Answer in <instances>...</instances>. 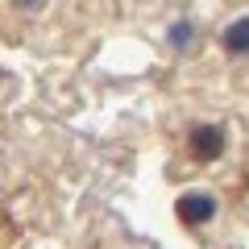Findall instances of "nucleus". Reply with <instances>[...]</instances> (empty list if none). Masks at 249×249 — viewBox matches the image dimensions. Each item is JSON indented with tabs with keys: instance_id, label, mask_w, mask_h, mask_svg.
Here are the masks:
<instances>
[{
	"instance_id": "obj_3",
	"label": "nucleus",
	"mask_w": 249,
	"mask_h": 249,
	"mask_svg": "<svg viewBox=\"0 0 249 249\" xmlns=\"http://www.w3.org/2000/svg\"><path fill=\"white\" fill-rule=\"evenodd\" d=\"M220 46H224V50H229V54H249V17L232 21V25L224 29Z\"/></svg>"
},
{
	"instance_id": "obj_4",
	"label": "nucleus",
	"mask_w": 249,
	"mask_h": 249,
	"mask_svg": "<svg viewBox=\"0 0 249 249\" xmlns=\"http://www.w3.org/2000/svg\"><path fill=\"white\" fill-rule=\"evenodd\" d=\"M191 37H196L191 25H170V46H191Z\"/></svg>"
},
{
	"instance_id": "obj_5",
	"label": "nucleus",
	"mask_w": 249,
	"mask_h": 249,
	"mask_svg": "<svg viewBox=\"0 0 249 249\" xmlns=\"http://www.w3.org/2000/svg\"><path fill=\"white\" fill-rule=\"evenodd\" d=\"M21 4H37V0H21Z\"/></svg>"
},
{
	"instance_id": "obj_1",
	"label": "nucleus",
	"mask_w": 249,
	"mask_h": 249,
	"mask_svg": "<svg viewBox=\"0 0 249 249\" xmlns=\"http://www.w3.org/2000/svg\"><path fill=\"white\" fill-rule=\"evenodd\" d=\"M187 150L196 162H216L224 154V133L216 124H196L191 133H187Z\"/></svg>"
},
{
	"instance_id": "obj_2",
	"label": "nucleus",
	"mask_w": 249,
	"mask_h": 249,
	"mask_svg": "<svg viewBox=\"0 0 249 249\" xmlns=\"http://www.w3.org/2000/svg\"><path fill=\"white\" fill-rule=\"evenodd\" d=\"M175 212H178L183 224H208L216 216V199L208 196V191H187V196H178Z\"/></svg>"
}]
</instances>
